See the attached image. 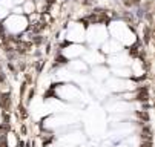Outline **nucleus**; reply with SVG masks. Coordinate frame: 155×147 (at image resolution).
<instances>
[{
  "mask_svg": "<svg viewBox=\"0 0 155 147\" xmlns=\"http://www.w3.org/2000/svg\"><path fill=\"white\" fill-rule=\"evenodd\" d=\"M140 0H124V5L126 6H134V5H138Z\"/></svg>",
  "mask_w": 155,
  "mask_h": 147,
  "instance_id": "f257e3e1",
  "label": "nucleus"
}]
</instances>
